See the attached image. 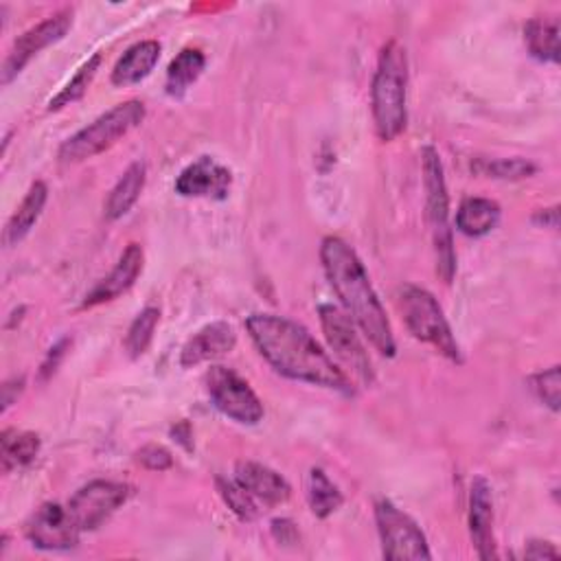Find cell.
Returning a JSON list of instances; mask_svg holds the SVG:
<instances>
[{
  "label": "cell",
  "instance_id": "1",
  "mask_svg": "<svg viewBox=\"0 0 561 561\" xmlns=\"http://www.w3.org/2000/svg\"><path fill=\"white\" fill-rule=\"evenodd\" d=\"M246 329L261 358L279 375L336 390L344 397L355 395L353 379L303 325L277 314H253L246 320Z\"/></svg>",
  "mask_w": 561,
  "mask_h": 561
},
{
  "label": "cell",
  "instance_id": "2",
  "mask_svg": "<svg viewBox=\"0 0 561 561\" xmlns=\"http://www.w3.org/2000/svg\"><path fill=\"white\" fill-rule=\"evenodd\" d=\"M320 261L347 316L382 355L393 358L397 353V342L390 320L353 246L342 237L329 235L320 244Z\"/></svg>",
  "mask_w": 561,
  "mask_h": 561
},
{
  "label": "cell",
  "instance_id": "3",
  "mask_svg": "<svg viewBox=\"0 0 561 561\" xmlns=\"http://www.w3.org/2000/svg\"><path fill=\"white\" fill-rule=\"evenodd\" d=\"M375 132L384 143L404 135L408 124V58L406 49L390 40L384 45L371 86Z\"/></svg>",
  "mask_w": 561,
  "mask_h": 561
},
{
  "label": "cell",
  "instance_id": "4",
  "mask_svg": "<svg viewBox=\"0 0 561 561\" xmlns=\"http://www.w3.org/2000/svg\"><path fill=\"white\" fill-rule=\"evenodd\" d=\"M423 170V189H425V215L432 233L436 274L452 283L456 272V253H454V233L449 229V196L445 185V172L439 152L428 145L421 152Z\"/></svg>",
  "mask_w": 561,
  "mask_h": 561
},
{
  "label": "cell",
  "instance_id": "5",
  "mask_svg": "<svg viewBox=\"0 0 561 561\" xmlns=\"http://www.w3.org/2000/svg\"><path fill=\"white\" fill-rule=\"evenodd\" d=\"M145 104L139 100H130L126 104L115 106L91 126L67 139L60 148V163L78 165L91 161L110 148H115L121 139H126L132 130H137L145 121Z\"/></svg>",
  "mask_w": 561,
  "mask_h": 561
},
{
  "label": "cell",
  "instance_id": "6",
  "mask_svg": "<svg viewBox=\"0 0 561 561\" xmlns=\"http://www.w3.org/2000/svg\"><path fill=\"white\" fill-rule=\"evenodd\" d=\"M397 307L412 338L434 347L452 362H460V347L452 334V327L443 314L439 301L423 288L406 283L399 288Z\"/></svg>",
  "mask_w": 561,
  "mask_h": 561
},
{
  "label": "cell",
  "instance_id": "7",
  "mask_svg": "<svg viewBox=\"0 0 561 561\" xmlns=\"http://www.w3.org/2000/svg\"><path fill=\"white\" fill-rule=\"evenodd\" d=\"M375 522L382 539V554L393 561L432 559L421 526L395 502L382 498L375 502Z\"/></svg>",
  "mask_w": 561,
  "mask_h": 561
},
{
  "label": "cell",
  "instance_id": "8",
  "mask_svg": "<svg viewBox=\"0 0 561 561\" xmlns=\"http://www.w3.org/2000/svg\"><path fill=\"white\" fill-rule=\"evenodd\" d=\"M207 393L213 406L242 425H257L264 419V404L253 386L229 366H211L204 375Z\"/></svg>",
  "mask_w": 561,
  "mask_h": 561
},
{
  "label": "cell",
  "instance_id": "9",
  "mask_svg": "<svg viewBox=\"0 0 561 561\" xmlns=\"http://www.w3.org/2000/svg\"><path fill=\"white\" fill-rule=\"evenodd\" d=\"M318 316L334 355L340 360L344 369H349V373L360 384L371 386L375 382V373L371 358L362 344V338L355 331V323L347 316L344 309L336 305H320Z\"/></svg>",
  "mask_w": 561,
  "mask_h": 561
},
{
  "label": "cell",
  "instance_id": "10",
  "mask_svg": "<svg viewBox=\"0 0 561 561\" xmlns=\"http://www.w3.org/2000/svg\"><path fill=\"white\" fill-rule=\"evenodd\" d=\"M132 495V487L115 480H93L69 500V511L80 530H97Z\"/></svg>",
  "mask_w": 561,
  "mask_h": 561
},
{
  "label": "cell",
  "instance_id": "11",
  "mask_svg": "<svg viewBox=\"0 0 561 561\" xmlns=\"http://www.w3.org/2000/svg\"><path fill=\"white\" fill-rule=\"evenodd\" d=\"M71 27H73V12L65 10V12H58L56 16H51L47 21H43L40 25L32 27L30 32H25L14 43L10 56L3 65V73H0V75H3V78H0L3 86H10L38 54H43L45 49L65 40L67 34L71 32Z\"/></svg>",
  "mask_w": 561,
  "mask_h": 561
},
{
  "label": "cell",
  "instance_id": "12",
  "mask_svg": "<svg viewBox=\"0 0 561 561\" xmlns=\"http://www.w3.org/2000/svg\"><path fill=\"white\" fill-rule=\"evenodd\" d=\"M27 539L40 550H71L80 544V526L73 519L69 506L58 502H45L30 517L25 526Z\"/></svg>",
  "mask_w": 561,
  "mask_h": 561
},
{
  "label": "cell",
  "instance_id": "13",
  "mask_svg": "<svg viewBox=\"0 0 561 561\" xmlns=\"http://www.w3.org/2000/svg\"><path fill=\"white\" fill-rule=\"evenodd\" d=\"M233 185V174L229 167L211 156H200L187 165L176 178V194L183 198H209L226 200Z\"/></svg>",
  "mask_w": 561,
  "mask_h": 561
},
{
  "label": "cell",
  "instance_id": "14",
  "mask_svg": "<svg viewBox=\"0 0 561 561\" xmlns=\"http://www.w3.org/2000/svg\"><path fill=\"white\" fill-rule=\"evenodd\" d=\"M469 537L482 561L498 559L493 537V493L487 478L476 476L469 489Z\"/></svg>",
  "mask_w": 561,
  "mask_h": 561
},
{
  "label": "cell",
  "instance_id": "15",
  "mask_svg": "<svg viewBox=\"0 0 561 561\" xmlns=\"http://www.w3.org/2000/svg\"><path fill=\"white\" fill-rule=\"evenodd\" d=\"M143 264H145V253L139 244H130L121 259L117 261V266L110 270L108 277H104L82 301V309H93L97 305L110 303L119 296H124L126 292L132 290V285L137 283V279L143 272Z\"/></svg>",
  "mask_w": 561,
  "mask_h": 561
},
{
  "label": "cell",
  "instance_id": "16",
  "mask_svg": "<svg viewBox=\"0 0 561 561\" xmlns=\"http://www.w3.org/2000/svg\"><path fill=\"white\" fill-rule=\"evenodd\" d=\"M237 347V334L233 325L224 320H215L196 331L180 351V366L194 369L204 362L229 355Z\"/></svg>",
  "mask_w": 561,
  "mask_h": 561
},
{
  "label": "cell",
  "instance_id": "17",
  "mask_svg": "<svg viewBox=\"0 0 561 561\" xmlns=\"http://www.w3.org/2000/svg\"><path fill=\"white\" fill-rule=\"evenodd\" d=\"M235 480L264 506H279L292 495L290 482L279 471L255 460L237 463Z\"/></svg>",
  "mask_w": 561,
  "mask_h": 561
},
{
  "label": "cell",
  "instance_id": "18",
  "mask_svg": "<svg viewBox=\"0 0 561 561\" xmlns=\"http://www.w3.org/2000/svg\"><path fill=\"white\" fill-rule=\"evenodd\" d=\"M161 45L156 40H143L132 45L113 69V84L119 89H128L141 84L152 75L161 60Z\"/></svg>",
  "mask_w": 561,
  "mask_h": 561
},
{
  "label": "cell",
  "instance_id": "19",
  "mask_svg": "<svg viewBox=\"0 0 561 561\" xmlns=\"http://www.w3.org/2000/svg\"><path fill=\"white\" fill-rule=\"evenodd\" d=\"M47 200H49V187L43 180L34 183L32 189L27 191L25 200L21 202V207L16 209V213L12 215V220L5 226V235H3L5 246H16L32 233V229L38 224V220L47 207Z\"/></svg>",
  "mask_w": 561,
  "mask_h": 561
},
{
  "label": "cell",
  "instance_id": "20",
  "mask_svg": "<svg viewBox=\"0 0 561 561\" xmlns=\"http://www.w3.org/2000/svg\"><path fill=\"white\" fill-rule=\"evenodd\" d=\"M145 180H148V165L143 161L132 163L124 172V176L119 178V183L115 185L106 202V218L110 222H117L132 211V207L139 202L145 189Z\"/></svg>",
  "mask_w": 561,
  "mask_h": 561
},
{
  "label": "cell",
  "instance_id": "21",
  "mask_svg": "<svg viewBox=\"0 0 561 561\" xmlns=\"http://www.w3.org/2000/svg\"><path fill=\"white\" fill-rule=\"evenodd\" d=\"M502 209L489 198H467L456 213V229L467 237H484L498 229Z\"/></svg>",
  "mask_w": 561,
  "mask_h": 561
},
{
  "label": "cell",
  "instance_id": "22",
  "mask_svg": "<svg viewBox=\"0 0 561 561\" xmlns=\"http://www.w3.org/2000/svg\"><path fill=\"white\" fill-rule=\"evenodd\" d=\"M40 436L36 432H19V430H5L0 436V460H3V471H16L36 460L40 454Z\"/></svg>",
  "mask_w": 561,
  "mask_h": 561
},
{
  "label": "cell",
  "instance_id": "23",
  "mask_svg": "<svg viewBox=\"0 0 561 561\" xmlns=\"http://www.w3.org/2000/svg\"><path fill=\"white\" fill-rule=\"evenodd\" d=\"M207 58L200 49H183L167 69V95L180 100L204 73Z\"/></svg>",
  "mask_w": 561,
  "mask_h": 561
},
{
  "label": "cell",
  "instance_id": "24",
  "mask_svg": "<svg viewBox=\"0 0 561 561\" xmlns=\"http://www.w3.org/2000/svg\"><path fill=\"white\" fill-rule=\"evenodd\" d=\"M524 43L528 54L546 65L559 62V23L548 19H533L524 27Z\"/></svg>",
  "mask_w": 561,
  "mask_h": 561
},
{
  "label": "cell",
  "instance_id": "25",
  "mask_svg": "<svg viewBox=\"0 0 561 561\" xmlns=\"http://www.w3.org/2000/svg\"><path fill=\"white\" fill-rule=\"evenodd\" d=\"M307 500H309L312 513L325 519L342 506L344 495L338 489V484H334V480L320 467H314L309 469V476H307Z\"/></svg>",
  "mask_w": 561,
  "mask_h": 561
},
{
  "label": "cell",
  "instance_id": "26",
  "mask_svg": "<svg viewBox=\"0 0 561 561\" xmlns=\"http://www.w3.org/2000/svg\"><path fill=\"white\" fill-rule=\"evenodd\" d=\"M159 323H161V309L159 307H145L135 318V323L130 325L128 336H126V351L132 360L141 358L150 349Z\"/></svg>",
  "mask_w": 561,
  "mask_h": 561
},
{
  "label": "cell",
  "instance_id": "27",
  "mask_svg": "<svg viewBox=\"0 0 561 561\" xmlns=\"http://www.w3.org/2000/svg\"><path fill=\"white\" fill-rule=\"evenodd\" d=\"M100 67H102V56L97 54V56H93V58L75 73V78L51 100L49 113H58V110H62V108H67V106L80 102V100L89 93V86L93 84V80H95Z\"/></svg>",
  "mask_w": 561,
  "mask_h": 561
},
{
  "label": "cell",
  "instance_id": "28",
  "mask_svg": "<svg viewBox=\"0 0 561 561\" xmlns=\"http://www.w3.org/2000/svg\"><path fill=\"white\" fill-rule=\"evenodd\" d=\"M474 172L493 180H524L535 176L537 165L526 159H498V161H478Z\"/></svg>",
  "mask_w": 561,
  "mask_h": 561
},
{
  "label": "cell",
  "instance_id": "29",
  "mask_svg": "<svg viewBox=\"0 0 561 561\" xmlns=\"http://www.w3.org/2000/svg\"><path fill=\"white\" fill-rule=\"evenodd\" d=\"M218 491H220L222 500L226 502V506H229L242 522H253V519L259 517V513H261L259 502H257L237 480L218 478Z\"/></svg>",
  "mask_w": 561,
  "mask_h": 561
},
{
  "label": "cell",
  "instance_id": "30",
  "mask_svg": "<svg viewBox=\"0 0 561 561\" xmlns=\"http://www.w3.org/2000/svg\"><path fill=\"white\" fill-rule=\"evenodd\" d=\"M530 386L544 406H548L552 412H559V404H561L559 366H550L546 371L535 373L530 379Z\"/></svg>",
  "mask_w": 561,
  "mask_h": 561
},
{
  "label": "cell",
  "instance_id": "31",
  "mask_svg": "<svg viewBox=\"0 0 561 561\" xmlns=\"http://www.w3.org/2000/svg\"><path fill=\"white\" fill-rule=\"evenodd\" d=\"M137 463L143 465L150 471H165L174 465V456L167 447L152 443V445H145L137 452Z\"/></svg>",
  "mask_w": 561,
  "mask_h": 561
},
{
  "label": "cell",
  "instance_id": "32",
  "mask_svg": "<svg viewBox=\"0 0 561 561\" xmlns=\"http://www.w3.org/2000/svg\"><path fill=\"white\" fill-rule=\"evenodd\" d=\"M272 537L283 544V546H290V544H296L299 541V528L296 524L290 519V517H277L272 522Z\"/></svg>",
  "mask_w": 561,
  "mask_h": 561
},
{
  "label": "cell",
  "instance_id": "33",
  "mask_svg": "<svg viewBox=\"0 0 561 561\" xmlns=\"http://www.w3.org/2000/svg\"><path fill=\"white\" fill-rule=\"evenodd\" d=\"M71 347V338H65V340H60L51 351H49V355H47V360H45V364H43V379H47V377H51L56 371H58V366H60V362L65 360V355H67V349Z\"/></svg>",
  "mask_w": 561,
  "mask_h": 561
},
{
  "label": "cell",
  "instance_id": "34",
  "mask_svg": "<svg viewBox=\"0 0 561 561\" xmlns=\"http://www.w3.org/2000/svg\"><path fill=\"white\" fill-rule=\"evenodd\" d=\"M524 557L526 559H557L559 550L550 544V541H541V539H530L524 548Z\"/></svg>",
  "mask_w": 561,
  "mask_h": 561
},
{
  "label": "cell",
  "instance_id": "35",
  "mask_svg": "<svg viewBox=\"0 0 561 561\" xmlns=\"http://www.w3.org/2000/svg\"><path fill=\"white\" fill-rule=\"evenodd\" d=\"M23 388H25L23 377H14V379L5 382V386H3V412L14 404V399L23 393Z\"/></svg>",
  "mask_w": 561,
  "mask_h": 561
},
{
  "label": "cell",
  "instance_id": "36",
  "mask_svg": "<svg viewBox=\"0 0 561 561\" xmlns=\"http://www.w3.org/2000/svg\"><path fill=\"white\" fill-rule=\"evenodd\" d=\"M533 222L544 226V229H557L559 226V209L557 207H550V209H539L535 215H533Z\"/></svg>",
  "mask_w": 561,
  "mask_h": 561
},
{
  "label": "cell",
  "instance_id": "37",
  "mask_svg": "<svg viewBox=\"0 0 561 561\" xmlns=\"http://www.w3.org/2000/svg\"><path fill=\"white\" fill-rule=\"evenodd\" d=\"M172 436H174V441H178L185 449H194V441H191V425L187 423V421H183V423H178V425H174L172 428Z\"/></svg>",
  "mask_w": 561,
  "mask_h": 561
}]
</instances>
